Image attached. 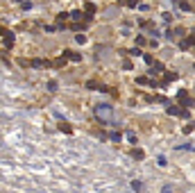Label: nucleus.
<instances>
[{
  "label": "nucleus",
  "mask_w": 195,
  "mask_h": 193,
  "mask_svg": "<svg viewBox=\"0 0 195 193\" xmlns=\"http://www.w3.org/2000/svg\"><path fill=\"white\" fill-rule=\"evenodd\" d=\"M59 130H61V132H66V134H71V132H73V130H71V125H66V123H61Z\"/></svg>",
  "instance_id": "obj_7"
},
{
  "label": "nucleus",
  "mask_w": 195,
  "mask_h": 193,
  "mask_svg": "<svg viewBox=\"0 0 195 193\" xmlns=\"http://www.w3.org/2000/svg\"><path fill=\"white\" fill-rule=\"evenodd\" d=\"M95 114H98V118L109 120V118H111V107H109V104H100V107L95 109Z\"/></svg>",
  "instance_id": "obj_1"
},
{
  "label": "nucleus",
  "mask_w": 195,
  "mask_h": 193,
  "mask_svg": "<svg viewBox=\"0 0 195 193\" xmlns=\"http://www.w3.org/2000/svg\"><path fill=\"white\" fill-rule=\"evenodd\" d=\"M166 112H168L170 116H182V114H184V109L177 107V104H168V109H166Z\"/></svg>",
  "instance_id": "obj_2"
},
{
  "label": "nucleus",
  "mask_w": 195,
  "mask_h": 193,
  "mask_svg": "<svg viewBox=\"0 0 195 193\" xmlns=\"http://www.w3.org/2000/svg\"><path fill=\"white\" fill-rule=\"evenodd\" d=\"M75 41H77V43H84V41H86V37H82V34H77V37H75Z\"/></svg>",
  "instance_id": "obj_11"
},
{
  "label": "nucleus",
  "mask_w": 195,
  "mask_h": 193,
  "mask_svg": "<svg viewBox=\"0 0 195 193\" xmlns=\"http://www.w3.org/2000/svg\"><path fill=\"white\" fill-rule=\"evenodd\" d=\"M64 55L68 57V59H73V61H79V59H82V57L77 55V52H71V50H68V52H64Z\"/></svg>",
  "instance_id": "obj_4"
},
{
  "label": "nucleus",
  "mask_w": 195,
  "mask_h": 193,
  "mask_svg": "<svg viewBox=\"0 0 195 193\" xmlns=\"http://www.w3.org/2000/svg\"><path fill=\"white\" fill-rule=\"evenodd\" d=\"M111 141H120V134L118 132H111Z\"/></svg>",
  "instance_id": "obj_10"
},
{
  "label": "nucleus",
  "mask_w": 195,
  "mask_h": 193,
  "mask_svg": "<svg viewBox=\"0 0 195 193\" xmlns=\"http://www.w3.org/2000/svg\"><path fill=\"white\" fill-rule=\"evenodd\" d=\"M127 141L129 143H136V134L134 132H127Z\"/></svg>",
  "instance_id": "obj_9"
},
{
  "label": "nucleus",
  "mask_w": 195,
  "mask_h": 193,
  "mask_svg": "<svg viewBox=\"0 0 195 193\" xmlns=\"http://www.w3.org/2000/svg\"><path fill=\"white\" fill-rule=\"evenodd\" d=\"M132 189H134V191H141V189H143V184L139 182V179H136V182H132Z\"/></svg>",
  "instance_id": "obj_8"
},
{
  "label": "nucleus",
  "mask_w": 195,
  "mask_h": 193,
  "mask_svg": "<svg viewBox=\"0 0 195 193\" xmlns=\"http://www.w3.org/2000/svg\"><path fill=\"white\" fill-rule=\"evenodd\" d=\"M14 43V34H5V45H11Z\"/></svg>",
  "instance_id": "obj_5"
},
{
  "label": "nucleus",
  "mask_w": 195,
  "mask_h": 193,
  "mask_svg": "<svg viewBox=\"0 0 195 193\" xmlns=\"http://www.w3.org/2000/svg\"><path fill=\"white\" fill-rule=\"evenodd\" d=\"M179 102L184 104V107H188V104H191L193 100H191V98H188V93H186V91H179Z\"/></svg>",
  "instance_id": "obj_3"
},
{
  "label": "nucleus",
  "mask_w": 195,
  "mask_h": 193,
  "mask_svg": "<svg viewBox=\"0 0 195 193\" xmlns=\"http://www.w3.org/2000/svg\"><path fill=\"white\" fill-rule=\"evenodd\" d=\"M132 157L134 159H143V150H132Z\"/></svg>",
  "instance_id": "obj_6"
}]
</instances>
